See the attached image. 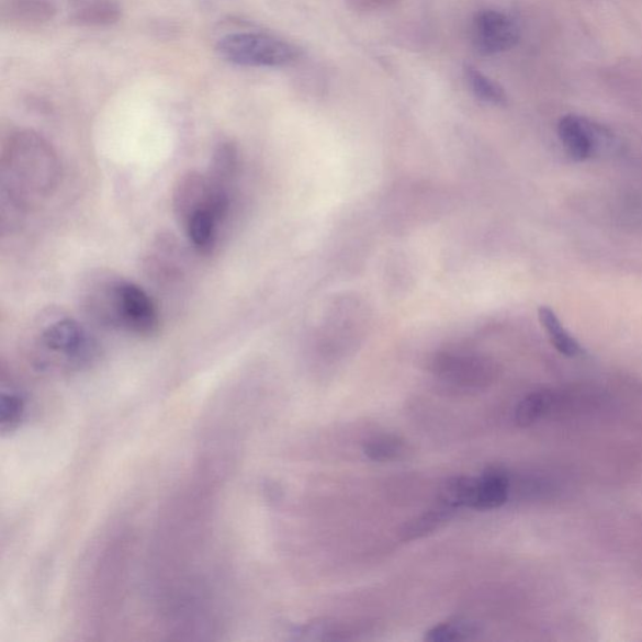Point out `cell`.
<instances>
[{"instance_id": "obj_1", "label": "cell", "mask_w": 642, "mask_h": 642, "mask_svg": "<svg viewBox=\"0 0 642 642\" xmlns=\"http://www.w3.org/2000/svg\"><path fill=\"white\" fill-rule=\"evenodd\" d=\"M60 165L55 149L33 131H18L8 140L2 160V206L21 211L31 199L57 188Z\"/></svg>"}, {"instance_id": "obj_2", "label": "cell", "mask_w": 642, "mask_h": 642, "mask_svg": "<svg viewBox=\"0 0 642 642\" xmlns=\"http://www.w3.org/2000/svg\"><path fill=\"white\" fill-rule=\"evenodd\" d=\"M88 296L97 320L149 337L158 329L156 305L143 288L126 280H101Z\"/></svg>"}, {"instance_id": "obj_3", "label": "cell", "mask_w": 642, "mask_h": 642, "mask_svg": "<svg viewBox=\"0 0 642 642\" xmlns=\"http://www.w3.org/2000/svg\"><path fill=\"white\" fill-rule=\"evenodd\" d=\"M37 345L44 357L42 362L60 363L70 371L91 367L100 353L99 342L92 334L68 316L44 325Z\"/></svg>"}, {"instance_id": "obj_4", "label": "cell", "mask_w": 642, "mask_h": 642, "mask_svg": "<svg viewBox=\"0 0 642 642\" xmlns=\"http://www.w3.org/2000/svg\"><path fill=\"white\" fill-rule=\"evenodd\" d=\"M217 53L230 64L241 67H283L296 57V50L272 35L254 32L227 34L217 42Z\"/></svg>"}, {"instance_id": "obj_5", "label": "cell", "mask_w": 642, "mask_h": 642, "mask_svg": "<svg viewBox=\"0 0 642 642\" xmlns=\"http://www.w3.org/2000/svg\"><path fill=\"white\" fill-rule=\"evenodd\" d=\"M557 132L566 154L576 162H585L595 157L612 156L621 146L611 131L575 114L562 117Z\"/></svg>"}, {"instance_id": "obj_6", "label": "cell", "mask_w": 642, "mask_h": 642, "mask_svg": "<svg viewBox=\"0 0 642 642\" xmlns=\"http://www.w3.org/2000/svg\"><path fill=\"white\" fill-rule=\"evenodd\" d=\"M472 41L481 55H497L516 46L520 41V29L503 12L483 11L474 16Z\"/></svg>"}, {"instance_id": "obj_7", "label": "cell", "mask_w": 642, "mask_h": 642, "mask_svg": "<svg viewBox=\"0 0 642 642\" xmlns=\"http://www.w3.org/2000/svg\"><path fill=\"white\" fill-rule=\"evenodd\" d=\"M511 481L505 470L488 468L476 477L472 499V509L477 511H491L503 507L508 499Z\"/></svg>"}, {"instance_id": "obj_8", "label": "cell", "mask_w": 642, "mask_h": 642, "mask_svg": "<svg viewBox=\"0 0 642 642\" xmlns=\"http://www.w3.org/2000/svg\"><path fill=\"white\" fill-rule=\"evenodd\" d=\"M58 12L57 0H3V21L22 26L47 23Z\"/></svg>"}, {"instance_id": "obj_9", "label": "cell", "mask_w": 642, "mask_h": 642, "mask_svg": "<svg viewBox=\"0 0 642 642\" xmlns=\"http://www.w3.org/2000/svg\"><path fill=\"white\" fill-rule=\"evenodd\" d=\"M436 373L446 383L462 388H481L492 381V371L486 365H478L473 360L446 359L436 368Z\"/></svg>"}, {"instance_id": "obj_10", "label": "cell", "mask_w": 642, "mask_h": 642, "mask_svg": "<svg viewBox=\"0 0 642 642\" xmlns=\"http://www.w3.org/2000/svg\"><path fill=\"white\" fill-rule=\"evenodd\" d=\"M70 20L88 26L110 25L119 22L122 9L119 0H67Z\"/></svg>"}, {"instance_id": "obj_11", "label": "cell", "mask_w": 642, "mask_h": 642, "mask_svg": "<svg viewBox=\"0 0 642 642\" xmlns=\"http://www.w3.org/2000/svg\"><path fill=\"white\" fill-rule=\"evenodd\" d=\"M223 223L211 207H202L184 219L190 243L199 252L209 254L214 250L217 240V227Z\"/></svg>"}, {"instance_id": "obj_12", "label": "cell", "mask_w": 642, "mask_h": 642, "mask_svg": "<svg viewBox=\"0 0 642 642\" xmlns=\"http://www.w3.org/2000/svg\"><path fill=\"white\" fill-rule=\"evenodd\" d=\"M457 513L455 508L439 503L428 511L413 518L409 522L404 525L401 530V540L404 542L416 541L427 538V536L435 533L442 529L444 525L450 522Z\"/></svg>"}, {"instance_id": "obj_13", "label": "cell", "mask_w": 642, "mask_h": 642, "mask_svg": "<svg viewBox=\"0 0 642 642\" xmlns=\"http://www.w3.org/2000/svg\"><path fill=\"white\" fill-rule=\"evenodd\" d=\"M359 629L347 622L320 619L294 627L292 634L301 641H348L358 635Z\"/></svg>"}, {"instance_id": "obj_14", "label": "cell", "mask_w": 642, "mask_h": 642, "mask_svg": "<svg viewBox=\"0 0 642 642\" xmlns=\"http://www.w3.org/2000/svg\"><path fill=\"white\" fill-rule=\"evenodd\" d=\"M539 319L547 331L552 346L560 354L567 358H577L586 354L582 345L568 333L561 323L559 315L550 306L543 305L539 309Z\"/></svg>"}, {"instance_id": "obj_15", "label": "cell", "mask_w": 642, "mask_h": 642, "mask_svg": "<svg viewBox=\"0 0 642 642\" xmlns=\"http://www.w3.org/2000/svg\"><path fill=\"white\" fill-rule=\"evenodd\" d=\"M555 401V394L549 391H540L527 395L518 404L516 409L515 419L517 426L527 428L538 424L539 420L550 413Z\"/></svg>"}, {"instance_id": "obj_16", "label": "cell", "mask_w": 642, "mask_h": 642, "mask_svg": "<svg viewBox=\"0 0 642 642\" xmlns=\"http://www.w3.org/2000/svg\"><path fill=\"white\" fill-rule=\"evenodd\" d=\"M482 626L478 621L470 619H457L439 623L428 630L425 635L427 642H459L478 638Z\"/></svg>"}, {"instance_id": "obj_17", "label": "cell", "mask_w": 642, "mask_h": 642, "mask_svg": "<svg viewBox=\"0 0 642 642\" xmlns=\"http://www.w3.org/2000/svg\"><path fill=\"white\" fill-rule=\"evenodd\" d=\"M236 167V146L232 143H222L215 149L207 178L218 187L226 188V183L234 178Z\"/></svg>"}, {"instance_id": "obj_18", "label": "cell", "mask_w": 642, "mask_h": 642, "mask_svg": "<svg viewBox=\"0 0 642 642\" xmlns=\"http://www.w3.org/2000/svg\"><path fill=\"white\" fill-rule=\"evenodd\" d=\"M369 460L374 462H392L402 459L407 452L406 442L394 436H382L371 439L363 447Z\"/></svg>"}, {"instance_id": "obj_19", "label": "cell", "mask_w": 642, "mask_h": 642, "mask_svg": "<svg viewBox=\"0 0 642 642\" xmlns=\"http://www.w3.org/2000/svg\"><path fill=\"white\" fill-rule=\"evenodd\" d=\"M25 413V398L20 390L5 388L2 390V409H0V421H2V429L13 430L20 426Z\"/></svg>"}, {"instance_id": "obj_20", "label": "cell", "mask_w": 642, "mask_h": 642, "mask_svg": "<svg viewBox=\"0 0 642 642\" xmlns=\"http://www.w3.org/2000/svg\"><path fill=\"white\" fill-rule=\"evenodd\" d=\"M469 85L471 90L483 102L500 104L506 101V94L495 81L480 72L476 68H468Z\"/></svg>"}]
</instances>
